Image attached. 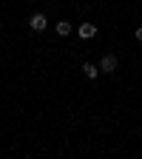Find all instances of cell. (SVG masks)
<instances>
[{
	"label": "cell",
	"instance_id": "1",
	"mask_svg": "<svg viewBox=\"0 0 142 159\" xmlns=\"http://www.w3.org/2000/svg\"><path fill=\"white\" fill-rule=\"evenodd\" d=\"M117 66H119L117 54H105L103 60H99V71H103V74H114V71H117Z\"/></svg>",
	"mask_w": 142,
	"mask_h": 159
},
{
	"label": "cell",
	"instance_id": "2",
	"mask_svg": "<svg viewBox=\"0 0 142 159\" xmlns=\"http://www.w3.org/2000/svg\"><path fill=\"white\" fill-rule=\"evenodd\" d=\"M29 26H31V31H46V26H48V20H46V14H31V20H29Z\"/></svg>",
	"mask_w": 142,
	"mask_h": 159
},
{
	"label": "cell",
	"instance_id": "3",
	"mask_svg": "<svg viewBox=\"0 0 142 159\" xmlns=\"http://www.w3.org/2000/svg\"><path fill=\"white\" fill-rule=\"evenodd\" d=\"M80 37H83V40L97 37V26H94V23H83V26H80Z\"/></svg>",
	"mask_w": 142,
	"mask_h": 159
},
{
	"label": "cell",
	"instance_id": "4",
	"mask_svg": "<svg viewBox=\"0 0 142 159\" xmlns=\"http://www.w3.org/2000/svg\"><path fill=\"white\" fill-rule=\"evenodd\" d=\"M80 71H83L88 80H94V77L99 74V66H94V63H83V68H80Z\"/></svg>",
	"mask_w": 142,
	"mask_h": 159
},
{
	"label": "cell",
	"instance_id": "5",
	"mask_svg": "<svg viewBox=\"0 0 142 159\" xmlns=\"http://www.w3.org/2000/svg\"><path fill=\"white\" fill-rule=\"evenodd\" d=\"M57 34H60V37L71 34V23H66V20H60V23H57Z\"/></svg>",
	"mask_w": 142,
	"mask_h": 159
},
{
	"label": "cell",
	"instance_id": "6",
	"mask_svg": "<svg viewBox=\"0 0 142 159\" xmlns=\"http://www.w3.org/2000/svg\"><path fill=\"white\" fill-rule=\"evenodd\" d=\"M136 40H139V43H142V26L136 29Z\"/></svg>",
	"mask_w": 142,
	"mask_h": 159
},
{
	"label": "cell",
	"instance_id": "7",
	"mask_svg": "<svg viewBox=\"0 0 142 159\" xmlns=\"http://www.w3.org/2000/svg\"><path fill=\"white\" fill-rule=\"evenodd\" d=\"M0 29H3V20H0Z\"/></svg>",
	"mask_w": 142,
	"mask_h": 159
}]
</instances>
